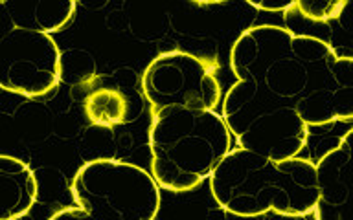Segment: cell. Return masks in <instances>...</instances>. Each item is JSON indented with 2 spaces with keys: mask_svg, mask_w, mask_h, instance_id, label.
<instances>
[{
  "mask_svg": "<svg viewBox=\"0 0 353 220\" xmlns=\"http://www.w3.org/2000/svg\"><path fill=\"white\" fill-rule=\"evenodd\" d=\"M230 68L296 109L309 126L353 118V59L322 38L274 24L252 26L236 38Z\"/></svg>",
  "mask_w": 353,
  "mask_h": 220,
  "instance_id": "cell-1",
  "label": "cell"
},
{
  "mask_svg": "<svg viewBox=\"0 0 353 220\" xmlns=\"http://www.w3.org/2000/svg\"><path fill=\"white\" fill-rule=\"evenodd\" d=\"M210 191L226 213L311 217L319 198L316 169L307 158L272 160L248 148H230L210 175Z\"/></svg>",
  "mask_w": 353,
  "mask_h": 220,
  "instance_id": "cell-2",
  "label": "cell"
},
{
  "mask_svg": "<svg viewBox=\"0 0 353 220\" xmlns=\"http://www.w3.org/2000/svg\"><path fill=\"white\" fill-rule=\"evenodd\" d=\"M148 142L157 184L186 192L210 178L232 148V134L214 110L175 107L153 116Z\"/></svg>",
  "mask_w": 353,
  "mask_h": 220,
  "instance_id": "cell-3",
  "label": "cell"
},
{
  "mask_svg": "<svg viewBox=\"0 0 353 220\" xmlns=\"http://www.w3.org/2000/svg\"><path fill=\"white\" fill-rule=\"evenodd\" d=\"M221 116L237 147L267 158H294L307 143L309 125L296 109L250 79L228 88Z\"/></svg>",
  "mask_w": 353,
  "mask_h": 220,
  "instance_id": "cell-4",
  "label": "cell"
},
{
  "mask_svg": "<svg viewBox=\"0 0 353 220\" xmlns=\"http://www.w3.org/2000/svg\"><path fill=\"white\" fill-rule=\"evenodd\" d=\"M70 191L74 202L94 219L153 220L160 209V186L153 175L123 160L83 164Z\"/></svg>",
  "mask_w": 353,
  "mask_h": 220,
  "instance_id": "cell-5",
  "label": "cell"
},
{
  "mask_svg": "<svg viewBox=\"0 0 353 220\" xmlns=\"http://www.w3.org/2000/svg\"><path fill=\"white\" fill-rule=\"evenodd\" d=\"M219 65L210 57L173 50L157 55L142 76L151 116L165 109L214 110L221 103Z\"/></svg>",
  "mask_w": 353,
  "mask_h": 220,
  "instance_id": "cell-6",
  "label": "cell"
},
{
  "mask_svg": "<svg viewBox=\"0 0 353 220\" xmlns=\"http://www.w3.org/2000/svg\"><path fill=\"white\" fill-rule=\"evenodd\" d=\"M61 85V50L48 33L0 26V88L44 98Z\"/></svg>",
  "mask_w": 353,
  "mask_h": 220,
  "instance_id": "cell-7",
  "label": "cell"
},
{
  "mask_svg": "<svg viewBox=\"0 0 353 220\" xmlns=\"http://www.w3.org/2000/svg\"><path fill=\"white\" fill-rule=\"evenodd\" d=\"M350 162L352 131H347L336 147L314 164L319 198L311 217L319 220H342L350 200Z\"/></svg>",
  "mask_w": 353,
  "mask_h": 220,
  "instance_id": "cell-8",
  "label": "cell"
},
{
  "mask_svg": "<svg viewBox=\"0 0 353 220\" xmlns=\"http://www.w3.org/2000/svg\"><path fill=\"white\" fill-rule=\"evenodd\" d=\"M37 191L32 167L15 156L0 154V220H15L30 213Z\"/></svg>",
  "mask_w": 353,
  "mask_h": 220,
  "instance_id": "cell-9",
  "label": "cell"
},
{
  "mask_svg": "<svg viewBox=\"0 0 353 220\" xmlns=\"http://www.w3.org/2000/svg\"><path fill=\"white\" fill-rule=\"evenodd\" d=\"M2 6L15 28L50 35L72 21L77 0H2Z\"/></svg>",
  "mask_w": 353,
  "mask_h": 220,
  "instance_id": "cell-10",
  "label": "cell"
},
{
  "mask_svg": "<svg viewBox=\"0 0 353 220\" xmlns=\"http://www.w3.org/2000/svg\"><path fill=\"white\" fill-rule=\"evenodd\" d=\"M83 110L87 120L98 126H114L125 123L129 116V101L123 92L116 88L99 87L83 99Z\"/></svg>",
  "mask_w": 353,
  "mask_h": 220,
  "instance_id": "cell-11",
  "label": "cell"
},
{
  "mask_svg": "<svg viewBox=\"0 0 353 220\" xmlns=\"http://www.w3.org/2000/svg\"><path fill=\"white\" fill-rule=\"evenodd\" d=\"M346 0H296L294 8L309 21L327 22L341 15Z\"/></svg>",
  "mask_w": 353,
  "mask_h": 220,
  "instance_id": "cell-12",
  "label": "cell"
},
{
  "mask_svg": "<svg viewBox=\"0 0 353 220\" xmlns=\"http://www.w3.org/2000/svg\"><path fill=\"white\" fill-rule=\"evenodd\" d=\"M248 4L256 8V10L269 11V13H276V11H289L294 8L296 0H245Z\"/></svg>",
  "mask_w": 353,
  "mask_h": 220,
  "instance_id": "cell-13",
  "label": "cell"
},
{
  "mask_svg": "<svg viewBox=\"0 0 353 220\" xmlns=\"http://www.w3.org/2000/svg\"><path fill=\"white\" fill-rule=\"evenodd\" d=\"M83 217H88L85 211H83L79 206H70V208H65V209H59L57 213H54L50 217V220H57V219H83Z\"/></svg>",
  "mask_w": 353,
  "mask_h": 220,
  "instance_id": "cell-14",
  "label": "cell"
},
{
  "mask_svg": "<svg viewBox=\"0 0 353 220\" xmlns=\"http://www.w3.org/2000/svg\"><path fill=\"white\" fill-rule=\"evenodd\" d=\"M0 26H11L10 16L6 13L4 6H2V0H0Z\"/></svg>",
  "mask_w": 353,
  "mask_h": 220,
  "instance_id": "cell-15",
  "label": "cell"
},
{
  "mask_svg": "<svg viewBox=\"0 0 353 220\" xmlns=\"http://www.w3.org/2000/svg\"><path fill=\"white\" fill-rule=\"evenodd\" d=\"M197 4H221V2H226V0H193Z\"/></svg>",
  "mask_w": 353,
  "mask_h": 220,
  "instance_id": "cell-16",
  "label": "cell"
}]
</instances>
